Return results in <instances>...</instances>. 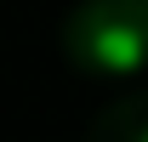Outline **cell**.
I'll use <instances>...</instances> for the list:
<instances>
[{
    "label": "cell",
    "mask_w": 148,
    "mask_h": 142,
    "mask_svg": "<svg viewBox=\"0 0 148 142\" xmlns=\"http://www.w3.org/2000/svg\"><path fill=\"white\" fill-rule=\"evenodd\" d=\"M91 57L108 63V68H137V63L148 57V34L137 29V23L108 17V23H97V34H91Z\"/></svg>",
    "instance_id": "1"
},
{
    "label": "cell",
    "mask_w": 148,
    "mask_h": 142,
    "mask_svg": "<svg viewBox=\"0 0 148 142\" xmlns=\"http://www.w3.org/2000/svg\"><path fill=\"white\" fill-rule=\"evenodd\" d=\"M137 142H148V131H143V137H137Z\"/></svg>",
    "instance_id": "2"
}]
</instances>
